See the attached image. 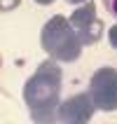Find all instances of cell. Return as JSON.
<instances>
[{
    "label": "cell",
    "instance_id": "8992f818",
    "mask_svg": "<svg viewBox=\"0 0 117 124\" xmlns=\"http://www.w3.org/2000/svg\"><path fill=\"white\" fill-rule=\"evenodd\" d=\"M103 7H105V12L110 14V16L117 19V0H103Z\"/></svg>",
    "mask_w": 117,
    "mask_h": 124
},
{
    "label": "cell",
    "instance_id": "9c48e42d",
    "mask_svg": "<svg viewBox=\"0 0 117 124\" xmlns=\"http://www.w3.org/2000/svg\"><path fill=\"white\" fill-rule=\"evenodd\" d=\"M66 2H70V5H82V2H87V0H66Z\"/></svg>",
    "mask_w": 117,
    "mask_h": 124
},
{
    "label": "cell",
    "instance_id": "3957f363",
    "mask_svg": "<svg viewBox=\"0 0 117 124\" xmlns=\"http://www.w3.org/2000/svg\"><path fill=\"white\" fill-rule=\"evenodd\" d=\"M89 94L98 110L103 112L117 110V70L110 66L98 68L89 80Z\"/></svg>",
    "mask_w": 117,
    "mask_h": 124
},
{
    "label": "cell",
    "instance_id": "5b68a950",
    "mask_svg": "<svg viewBox=\"0 0 117 124\" xmlns=\"http://www.w3.org/2000/svg\"><path fill=\"white\" fill-rule=\"evenodd\" d=\"M96 103L91 94H75V96L66 98L61 105H59V112H56V119L59 122H66V124H84L89 122L96 112Z\"/></svg>",
    "mask_w": 117,
    "mask_h": 124
},
{
    "label": "cell",
    "instance_id": "52a82bcc",
    "mask_svg": "<svg viewBox=\"0 0 117 124\" xmlns=\"http://www.w3.org/2000/svg\"><path fill=\"white\" fill-rule=\"evenodd\" d=\"M108 42H110L112 49H117V23L108 28Z\"/></svg>",
    "mask_w": 117,
    "mask_h": 124
},
{
    "label": "cell",
    "instance_id": "7a4b0ae2",
    "mask_svg": "<svg viewBox=\"0 0 117 124\" xmlns=\"http://www.w3.org/2000/svg\"><path fill=\"white\" fill-rule=\"evenodd\" d=\"M40 45L52 59H56V61H61V63H70V61H77L80 59L84 42L80 40V35L73 28L70 19L56 14V16H52L42 26Z\"/></svg>",
    "mask_w": 117,
    "mask_h": 124
},
{
    "label": "cell",
    "instance_id": "ba28073f",
    "mask_svg": "<svg viewBox=\"0 0 117 124\" xmlns=\"http://www.w3.org/2000/svg\"><path fill=\"white\" fill-rule=\"evenodd\" d=\"M14 7H19V0H0V9L2 12H12Z\"/></svg>",
    "mask_w": 117,
    "mask_h": 124
},
{
    "label": "cell",
    "instance_id": "277c9868",
    "mask_svg": "<svg viewBox=\"0 0 117 124\" xmlns=\"http://www.w3.org/2000/svg\"><path fill=\"white\" fill-rule=\"evenodd\" d=\"M70 23H73V28L77 31V35L84 45H94L103 38V21L96 16V5L89 0L73 12Z\"/></svg>",
    "mask_w": 117,
    "mask_h": 124
},
{
    "label": "cell",
    "instance_id": "30bf717a",
    "mask_svg": "<svg viewBox=\"0 0 117 124\" xmlns=\"http://www.w3.org/2000/svg\"><path fill=\"white\" fill-rule=\"evenodd\" d=\"M35 2H38V5H52L54 0H35Z\"/></svg>",
    "mask_w": 117,
    "mask_h": 124
},
{
    "label": "cell",
    "instance_id": "6da1fadb",
    "mask_svg": "<svg viewBox=\"0 0 117 124\" xmlns=\"http://www.w3.org/2000/svg\"><path fill=\"white\" fill-rule=\"evenodd\" d=\"M61 84L63 73L59 63L42 61L33 75L23 84V101H26L31 117L35 122H52L56 119L59 105H61Z\"/></svg>",
    "mask_w": 117,
    "mask_h": 124
}]
</instances>
